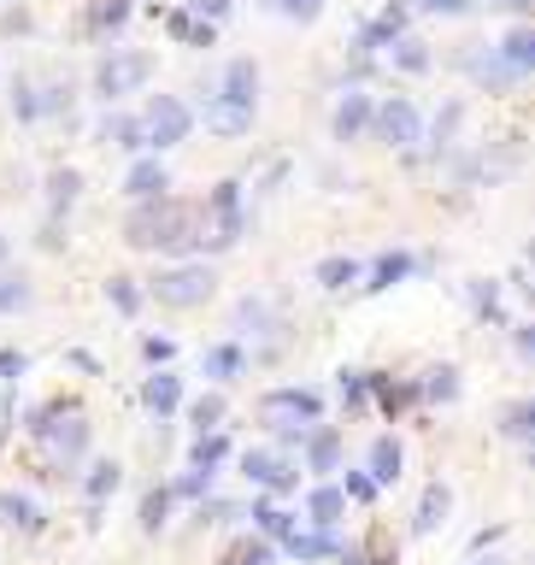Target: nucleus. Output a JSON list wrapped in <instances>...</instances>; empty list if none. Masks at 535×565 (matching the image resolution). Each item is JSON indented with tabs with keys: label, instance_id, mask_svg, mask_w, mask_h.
Segmentation results:
<instances>
[{
	"label": "nucleus",
	"instance_id": "56",
	"mask_svg": "<svg viewBox=\"0 0 535 565\" xmlns=\"http://www.w3.org/2000/svg\"><path fill=\"white\" fill-rule=\"evenodd\" d=\"M0 266H7V236H0Z\"/></svg>",
	"mask_w": 535,
	"mask_h": 565
},
{
	"label": "nucleus",
	"instance_id": "2",
	"mask_svg": "<svg viewBox=\"0 0 535 565\" xmlns=\"http://www.w3.org/2000/svg\"><path fill=\"white\" fill-rule=\"evenodd\" d=\"M212 288H219V278H212L207 259H183V266L159 271V278L148 283V295L159 300V307H171V312H189V307H207Z\"/></svg>",
	"mask_w": 535,
	"mask_h": 565
},
{
	"label": "nucleus",
	"instance_id": "10",
	"mask_svg": "<svg viewBox=\"0 0 535 565\" xmlns=\"http://www.w3.org/2000/svg\"><path fill=\"white\" fill-rule=\"evenodd\" d=\"M253 112H259V107H241V100H229V95H219V89L200 100V119H207V130H212V136H224V142L248 136V130H253Z\"/></svg>",
	"mask_w": 535,
	"mask_h": 565
},
{
	"label": "nucleus",
	"instance_id": "12",
	"mask_svg": "<svg viewBox=\"0 0 535 565\" xmlns=\"http://www.w3.org/2000/svg\"><path fill=\"white\" fill-rule=\"evenodd\" d=\"M165 188H171V171H165V159H153V153L136 159V165L124 171V195L136 200V207H141V200H159Z\"/></svg>",
	"mask_w": 535,
	"mask_h": 565
},
{
	"label": "nucleus",
	"instance_id": "53",
	"mask_svg": "<svg viewBox=\"0 0 535 565\" xmlns=\"http://www.w3.org/2000/svg\"><path fill=\"white\" fill-rule=\"evenodd\" d=\"M0 377H7V383H18V377H24V354H12V347H0Z\"/></svg>",
	"mask_w": 535,
	"mask_h": 565
},
{
	"label": "nucleus",
	"instance_id": "13",
	"mask_svg": "<svg viewBox=\"0 0 535 565\" xmlns=\"http://www.w3.org/2000/svg\"><path fill=\"white\" fill-rule=\"evenodd\" d=\"M259 83H265V71H259V60H229L224 65V77H219V95H229V100H241V107H259Z\"/></svg>",
	"mask_w": 535,
	"mask_h": 565
},
{
	"label": "nucleus",
	"instance_id": "46",
	"mask_svg": "<svg viewBox=\"0 0 535 565\" xmlns=\"http://www.w3.org/2000/svg\"><path fill=\"white\" fill-rule=\"evenodd\" d=\"M36 100H41V119L48 112H71V83H48V89H36Z\"/></svg>",
	"mask_w": 535,
	"mask_h": 565
},
{
	"label": "nucleus",
	"instance_id": "51",
	"mask_svg": "<svg viewBox=\"0 0 535 565\" xmlns=\"http://www.w3.org/2000/svg\"><path fill=\"white\" fill-rule=\"evenodd\" d=\"M141 354H148V366L165 371V366H171V354H177V342H171V336H148V342H141Z\"/></svg>",
	"mask_w": 535,
	"mask_h": 565
},
{
	"label": "nucleus",
	"instance_id": "22",
	"mask_svg": "<svg viewBox=\"0 0 535 565\" xmlns=\"http://www.w3.org/2000/svg\"><path fill=\"white\" fill-rule=\"evenodd\" d=\"M307 513H312V530H336V518L347 513V495L336 483H318L307 495Z\"/></svg>",
	"mask_w": 535,
	"mask_h": 565
},
{
	"label": "nucleus",
	"instance_id": "31",
	"mask_svg": "<svg viewBox=\"0 0 535 565\" xmlns=\"http://www.w3.org/2000/svg\"><path fill=\"white\" fill-rule=\"evenodd\" d=\"M119 483H124V466H119V459H95V466H89V477H83V489H89V501H95V506L107 501Z\"/></svg>",
	"mask_w": 535,
	"mask_h": 565
},
{
	"label": "nucleus",
	"instance_id": "24",
	"mask_svg": "<svg viewBox=\"0 0 535 565\" xmlns=\"http://www.w3.org/2000/svg\"><path fill=\"white\" fill-rule=\"evenodd\" d=\"M459 124H465V100H447V107L436 112V124H430V153H453V136H459Z\"/></svg>",
	"mask_w": 535,
	"mask_h": 565
},
{
	"label": "nucleus",
	"instance_id": "36",
	"mask_svg": "<svg viewBox=\"0 0 535 565\" xmlns=\"http://www.w3.org/2000/svg\"><path fill=\"white\" fill-rule=\"evenodd\" d=\"M224 413H229V407H224V395H200L195 407H189V418H195L200 437H207V430H219V425H224Z\"/></svg>",
	"mask_w": 535,
	"mask_h": 565
},
{
	"label": "nucleus",
	"instance_id": "20",
	"mask_svg": "<svg viewBox=\"0 0 535 565\" xmlns=\"http://www.w3.org/2000/svg\"><path fill=\"white\" fill-rule=\"evenodd\" d=\"M100 142L119 148V153H141V148H148V142H141V119H129V112H107V119H100Z\"/></svg>",
	"mask_w": 535,
	"mask_h": 565
},
{
	"label": "nucleus",
	"instance_id": "44",
	"mask_svg": "<svg viewBox=\"0 0 535 565\" xmlns=\"http://www.w3.org/2000/svg\"><path fill=\"white\" fill-rule=\"evenodd\" d=\"M418 7H424L430 19H465V12H476L483 0H418Z\"/></svg>",
	"mask_w": 535,
	"mask_h": 565
},
{
	"label": "nucleus",
	"instance_id": "45",
	"mask_svg": "<svg viewBox=\"0 0 535 565\" xmlns=\"http://www.w3.org/2000/svg\"><path fill=\"white\" fill-rule=\"evenodd\" d=\"M271 7H277L283 19H295V24H312L318 12H324V0H271Z\"/></svg>",
	"mask_w": 535,
	"mask_h": 565
},
{
	"label": "nucleus",
	"instance_id": "11",
	"mask_svg": "<svg viewBox=\"0 0 535 565\" xmlns=\"http://www.w3.org/2000/svg\"><path fill=\"white\" fill-rule=\"evenodd\" d=\"M371 112H377V100H371L365 89H347L336 100V119H329V136L336 142H359L371 130Z\"/></svg>",
	"mask_w": 535,
	"mask_h": 565
},
{
	"label": "nucleus",
	"instance_id": "57",
	"mask_svg": "<svg viewBox=\"0 0 535 565\" xmlns=\"http://www.w3.org/2000/svg\"><path fill=\"white\" fill-rule=\"evenodd\" d=\"M476 565H506V560H476Z\"/></svg>",
	"mask_w": 535,
	"mask_h": 565
},
{
	"label": "nucleus",
	"instance_id": "32",
	"mask_svg": "<svg viewBox=\"0 0 535 565\" xmlns=\"http://www.w3.org/2000/svg\"><path fill=\"white\" fill-rule=\"evenodd\" d=\"M395 71H407V77H424V71H430V41L400 36V41H395Z\"/></svg>",
	"mask_w": 535,
	"mask_h": 565
},
{
	"label": "nucleus",
	"instance_id": "8",
	"mask_svg": "<svg viewBox=\"0 0 535 565\" xmlns=\"http://www.w3.org/2000/svg\"><path fill=\"white\" fill-rule=\"evenodd\" d=\"M459 71H465V77L476 83V89H488V95H506V89H518V71L500 60L495 48H483V41H471V48H459Z\"/></svg>",
	"mask_w": 535,
	"mask_h": 565
},
{
	"label": "nucleus",
	"instance_id": "40",
	"mask_svg": "<svg viewBox=\"0 0 535 565\" xmlns=\"http://www.w3.org/2000/svg\"><path fill=\"white\" fill-rule=\"evenodd\" d=\"M171 495H183V501H207V495H212V471H195V466H189V471L177 477V483H171Z\"/></svg>",
	"mask_w": 535,
	"mask_h": 565
},
{
	"label": "nucleus",
	"instance_id": "4",
	"mask_svg": "<svg viewBox=\"0 0 535 565\" xmlns=\"http://www.w3.org/2000/svg\"><path fill=\"white\" fill-rule=\"evenodd\" d=\"M189 130H195V107L177 95H153L148 112H141V142L153 148V159L165 148H177V142H189Z\"/></svg>",
	"mask_w": 535,
	"mask_h": 565
},
{
	"label": "nucleus",
	"instance_id": "1",
	"mask_svg": "<svg viewBox=\"0 0 535 565\" xmlns=\"http://www.w3.org/2000/svg\"><path fill=\"white\" fill-rule=\"evenodd\" d=\"M195 230H200V212L189 207V200L159 195V200H141V207L129 212L124 242H129V248H141V254H189Z\"/></svg>",
	"mask_w": 535,
	"mask_h": 565
},
{
	"label": "nucleus",
	"instance_id": "23",
	"mask_svg": "<svg viewBox=\"0 0 535 565\" xmlns=\"http://www.w3.org/2000/svg\"><path fill=\"white\" fill-rule=\"evenodd\" d=\"M365 271H359V259L353 254H329V259H318L312 266V283L318 288H347V283H359Z\"/></svg>",
	"mask_w": 535,
	"mask_h": 565
},
{
	"label": "nucleus",
	"instance_id": "55",
	"mask_svg": "<svg viewBox=\"0 0 535 565\" xmlns=\"http://www.w3.org/2000/svg\"><path fill=\"white\" fill-rule=\"evenodd\" d=\"M495 7H506V12H530V0H495Z\"/></svg>",
	"mask_w": 535,
	"mask_h": 565
},
{
	"label": "nucleus",
	"instance_id": "3",
	"mask_svg": "<svg viewBox=\"0 0 535 565\" xmlns=\"http://www.w3.org/2000/svg\"><path fill=\"white\" fill-rule=\"evenodd\" d=\"M148 77H153V53H141V48H112L107 60L95 65V95L112 107V100L136 95Z\"/></svg>",
	"mask_w": 535,
	"mask_h": 565
},
{
	"label": "nucleus",
	"instance_id": "25",
	"mask_svg": "<svg viewBox=\"0 0 535 565\" xmlns=\"http://www.w3.org/2000/svg\"><path fill=\"white\" fill-rule=\"evenodd\" d=\"M77 188H83V177H77L71 165H53V171H48V212H53V219L77 207Z\"/></svg>",
	"mask_w": 535,
	"mask_h": 565
},
{
	"label": "nucleus",
	"instance_id": "18",
	"mask_svg": "<svg viewBox=\"0 0 535 565\" xmlns=\"http://www.w3.org/2000/svg\"><path fill=\"white\" fill-rule=\"evenodd\" d=\"M236 330L241 336H277V307L265 295H241L236 300Z\"/></svg>",
	"mask_w": 535,
	"mask_h": 565
},
{
	"label": "nucleus",
	"instance_id": "28",
	"mask_svg": "<svg viewBox=\"0 0 535 565\" xmlns=\"http://www.w3.org/2000/svg\"><path fill=\"white\" fill-rule=\"evenodd\" d=\"M165 30L177 36V41H189V48H212V41H219V24H200L195 12H171Z\"/></svg>",
	"mask_w": 535,
	"mask_h": 565
},
{
	"label": "nucleus",
	"instance_id": "58",
	"mask_svg": "<svg viewBox=\"0 0 535 565\" xmlns=\"http://www.w3.org/2000/svg\"><path fill=\"white\" fill-rule=\"evenodd\" d=\"M259 7H271V0H259Z\"/></svg>",
	"mask_w": 535,
	"mask_h": 565
},
{
	"label": "nucleus",
	"instance_id": "33",
	"mask_svg": "<svg viewBox=\"0 0 535 565\" xmlns=\"http://www.w3.org/2000/svg\"><path fill=\"white\" fill-rule=\"evenodd\" d=\"M407 271H412V254H383L377 266H371V283L365 288H395Z\"/></svg>",
	"mask_w": 535,
	"mask_h": 565
},
{
	"label": "nucleus",
	"instance_id": "14",
	"mask_svg": "<svg viewBox=\"0 0 535 565\" xmlns=\"http://www.w3.org/2000/svg\"><path fill=\"white\" fill-rule=\"evenodd\" d=\"M336 548H341V542H336V530H300V525H295V530L283 536V554H288V560H300V565L336 560Z\"/></svg>",
	"mask_w": 535,
	"mask_h": 565
},
{
	"label": "nucleus",
	"instance_id": "26",
	"mask_svg": "<svg viewBox=\"0 0 535 565\" xmlns=\"http://www.w3.org/2000/svg\"><path fill=\"white\" fill-rule=\"evenodd\" d=\"M447 506H453V495H447V483H430L424 489V501H418V513H412V530L418 536H430L447 518Z\"/></svg>",
	"mask_w": 535,
	"mask_h": 565
},
{
	"label": "nucleus",
	"instance_id": "37",
	"mask_svg": "<svg viewBox=\"0 0 535 565\" xmlns=\"http://www.w3.org/2000/svg\"><path fill=\"white\" fill-rule=\"evenodd\" d=\"M107 300H112V307H119L124 318H136V312H141V288H136V278H112V283H107Z\"/></svg>",
	"mask_w": 535,
	"mask_h": 565
},
{
	"label": "nucleus",
	"instance_id": "19",
	"mask_svg": "<svg viewBox=\"0 0 535 565\" xmlns=\"http://www.w3.org/2000/svg\"><path fill=\"white\" fill-rule=\"evenodd\" d=\"M495 53L518 71V77H530V71H535V30H530V24H512V30L500 36Z\"/></svg>",
	"mask_w": 535,
	"mask_h": 565
},
{
	"label": "nucleus",
	"instance_id": "42",
	"mask_svg": "<svg viewBox=\"0 0 535 565\" xmlns=\"http://www.w3.org/2000/svg\"><path fill=\"white\" fill-rule=\"evenodd\" d=\"M530 418H535V407H530V401H512V407H506V437H512V442H524L530 437Z\"/></svg>",
	"mask_w": 535,
	"mask_h": 565
},
{
	"label": "nucleus",
	"instance_id": "41",
	"mask_svg": "<svg viewBox=\"0 0 535 565\" xmlns=\"http://www.w3.org/2000/svg\"><path fill=\"white\" fill-rule=\"evenodd\" d=\"M12 112H18L24 124H36V119H41V100H36V83H24V77L12 83Z\"/></svg>",
	"mask_w": 535,
	"mask_h": 565
},
{
	"label": "nucleus",
	"instance_id": "21",
	"mask_svg": "<svg viewBox=\"0 0 535 565\" xmlns=\"http://www.w3.org/2000/svg\"><path fill=\"white\" fill-rule=\"evenodd\" d=\"M400 466H407V454H400V442L395 437H377V442H371V459H365V477H371V483H395V477H400Z\"/></svg>",
	"mask_w": 535,
	"mask_h": 565
},
{
	"label": "nucleus",
	"instance_id": "16",
	"mask_svg": "<svg viewBox=\"0 0 535 565\" xmlns=\"http://www.w3.org/2000/svg\"><path fill=\"white\" fill-rule=\"evenodd\" d=\"M177 401H183V377H171V371H153L148 383H141V407H148L159 425H165L171 413H177Z\"/></svg>",
	"mask_w": 535,
	"mask_h": 565
},
{
	"label": "nucleus",
	"instance_id": "15",
	"mask_svg": "<svg viewBox=\"0 0 535 565\" xmlns=\"http://www.w3.org/2000/svg\"><path fill=\"white\" fill-rule=\"evenodd\" d=\"M300 447H307V471H336L341 466V430L336 425H312Z\"/></svg>",
	"mask_w": 535,
	"mask_h": 565
},
{
	"label": "nucleus",
	"instance_id": "43",
	"mask_svg": "<svg viewBox=\"0 0 535 565\" xmlns=\"http://www.w3.org/2000/svg\"><path fill=\"white\" fill-rule=\"evenodd\" d=\"M371 395V371H341V401L347 407H365Z\"/></svg>",
	"mask_w": 535,
	"mask_h": 565
},
{
	"label": "nucleus",
	"instance_id": "47",
	"mask_svg": "<svg viewBox=\"0 0 535 565\" xmlns=\"http://www.w3.org/2000/svg\"><path fill=\"white\" fill-rule=\"evenodd\" d=\"M341 495H347V501H359V506H371V501H377V483H371V477H365V471H347V483H341Z\"/></svg>",
	"mask_w": 535,
	"mask_h": 565
},
{
	"label": "nucleus",
	"instance_id": "52",
	"mask_svg": "<svg viewBox=\"0 0 535 565\" xmlns=\"http://www.w3.org/2000/svg\"><path fill=\"white\" fill-rule=\"evenodd\" d=\"M189 12H195L200 24H219L224 12H229V0H189Z\"/></svg>",
	"mask_w": 535,
	"mask_h": 565
},
{
	"label": "nucleus",
	"instance_id": "39",
	"mask_svg": "<svg viewBox=\"0 0 535 565\" xmlns=\"http://www.w3.org/2000/svg\"><path fill=\"white\" fill-rule=\"evenodd\" d=\"M471 307H476V318H488V324H506L500 288H495V283H471Z\"/></svg>",
	"mask_w": 535,
	"mask_h": 565
},
{
	"label": "nucleus",
	"instance_id": "30",
	"mask_svg": "<svg viewBox=\"0 0 535 565\" xmlns=\"http://www.w3.org/2000/svg\"><path fill=\"white\" fill-rule=\"evenodd\" d=\"M248 518L259 525V536H265V542H283V536L295 530V518H288L277 501H253V513H248Z\"/></svg>",
	"mask_w": 535,
	"mask_h": 565
},
{
	"label": "nucleus",
	"instance_id": "9",
	"mask_svg": "<svg viewBox=\"0 0 535 565\" xmlns=\"http://www.w3.org/2000/svg\"><path fill=\"white\" fill-rule=\"evenodd\" d=\"M241 471H248L253 489H271V495H288V489L300 483V471L288 466L283 454H271V447H248V454H241Z\"/></svg>",
	"mask_w": 535,
	"mask_h": 565
},
{
	"label": "nucleus",
	"instance_id": "34",
	"mask_svg": "<svg viewBox=\"0 0 535 565\" xmlns=\"http://www.w3.org/2000/svg\"><path fill=\"white\" fill-rule=\"evenodd\" d=\"M271 560H277V548H271L265 536H248V542H236L224 554V565H271Z\"/></svg>",
	"mask_w": 535,
	"mask_h": 565
},
{
	"label": "nucleus",
	"instance_id": "27",
	"mask_svg": "<svg viewBox=\"0 0 535 565\" xmlns=\"http://www.w3.org/2000/svg\"><path fill=\"white\" fill-rule=\"evenodd\" d=\"M229 459V437L224 430H207V437H195V447H189V466L195 471H219Z\"/></svg>",
	"mask_w": 535,
	"mask_h": 565
},
{
	"label": "nucleus",
	"instance_id": "6",
	"mask_svg": "<svg viewBox=\"0 0 535 565\" xmlns=\"http://www.w3.org/2000/svg\"><path fill=\"white\" fill-rule=\"evenodd\" d=\"M30 430L41 437V447L53 454V466H77V459L89 454V418H83V413H48Z\"/></svg>",
	"mask_w": 535,
	"mask_h": 565
},
{
	"label": "nucleus",
	"instance_id": "5",
	"mask_svg": "<svg viewBox=\"0 0 535 565\" xmlns=\"http://www.w3.org/2000/svg\"><path fill=\"white\" fill-rule=\"evenodd\" d=\"M259 418H265L271 430H312L318 418H324V401L312 395V389H271L265 401H259Z\"/></svg>",
	"mask_w": 535,
	"mask_h": 565
},
{
	"label": "nucleus",
	"instance_id": "54",
	"mask_svg": "<svg viewBox=\"0 0 535 565\" xmlns=\"http://www.w3.org/2000/svg\"><path fill=\"white\" fill-rule=\"evenodd\" d=\"M500 536H506L500 525H495V530H476V536H471V548H476V554H483V548H495V542H500Z\"/></svg>",
	"mask_w": 535,
	"mask_h": 565
},
{
	"label": "nucleus",
	"instance_id": "48",
	"mask_svg": "<svg viewBox=\"0 0 535 565\" xmlns=\"http://www.w3.org/2000/svg\"><path fill=\"white\" fill-rule=\"evenodd\" d=\"M229 518H248L236 501H200V525H229Z\"/></svg>",
	"mask_w": 535,
	"mask_h": 565
},
{
	"label": "nucleus",
	"instance_id": "49",
	"mask_svg": "<svg viewBox=\"0 0 535 565\" xmlns=\"http://www.w3.org/2000/svg\"><path fill=\"white\" fill-rule=\"evenodd\" d=\"M24 300H30V283H24V278H0V312L24 307Z\"/></svg>",
	"mask_w": 535,
	"mask_h": 565
},
{
	"label": "nucleus",
	"instance_id": "35",
	"mask_svg": "<svg viewBox=\"0 0 535 565\" xmlns=\"http://www.w3.org/2000/svg\"><path fill=\"white\" fill-rule=\"evenodd\" d=\"M165 518H171V489H148L141 495V530H165Z\"/></svg>",
	"mask_w": 535,
	"mask_h": 565
},
{
	"label": "nucleus",
	"instance_id": "17",
	"mask_svg": "<svg viewBox=\"0 0 535 565\" xmlns=\"http://www.w3.org/2000/svg\"><path fill=\"white\" fill-rule=\"evenodd\" d=\"M200 371H207L212 383H236V377L248 371V354H241V342H212L207 354H200Z\"/></svg>",
	"mask_w": 535,
	"mask_h": 565
},
{
	"label": "nucleus",
	"instance_id": "29",
	"mask_svg": "<svg viewBox=\"0 0 535 565\" xmlns=\"http://www.w3.org/2000/svg\"><path fill=\"white\" fill-rule=\"evenodd\" d=\"M0 525H12V530H41V506L30 495H0Z\"/></svg>",
	"mask_w": 535,
	"mask_h": 565
},
{
	"label": "nucleus",
	"instance_id": "7",
	"mask_svg": "<svg viewBox=\"0 0 535 565\" xmlns=\"http://www.w3.org/2000/svg\"><path fill=\"white\" fill-rule=\"evenodd\" d=\"M371 130H377L383 148H412V142H424V112H418L407 95H388L383 107L371 112Z\"/></svg>",
	"mask_w": 535,
	"mask_h": 565
},
{
	"label": "nucleus",
	"instance_id": "50",
	"mask_svg": "<svg viewBox=\"0 0 535 565\" xmlns=\"http://www.w3.org/2000/svg\"><path fill=\"white\" fill-rule=\"evenodd\" d=\"M100 30H124V19H129V0H100Z\"/></svg>",
	"mask_w": 535,
	"mask_h": 565
},
{
	"label": "nucleus",
	"instance_id": "38",
	"mask_svg": "<svg viewBox=\"0 0 535 565\" xmlns=\"http://www.w3.org/2000/svg\"><path fill=\"white\" fill-rule=\"evenodd\" d=\"M424 395H430V401H459V371H453V366L424 371Z\"/></svg>",
	"mask_w": 535,
	"mask_h": 565
}]
</instances>
